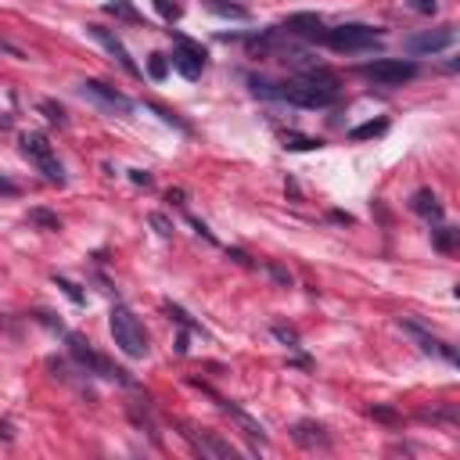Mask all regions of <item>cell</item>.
Masks as SVG:
<instances>
[{"label": "cell", "mask_w": 460, "mask_h": 460, "mask_svg": "<svg viewBox=\"0 0 460 460\" xmlns=\"http://www.w3.org/2000/svg\"><path fill=\"white\" fill-rule=\"evenodd\" d=\"M252 90L273 101H288L299 108H327L338 101V80L327 69H306V76L288 80V83H270V80H252Z\"/></svg>", "instance_id": "obj_1"}, {"label": "cell", "mask_w": 460, "mask_h": 460, "mask_svg": "<svg viewBox=\"0 0 460 460\" xmlns=\"http://www.w3.org/2000/svg\"><path fill=\"white\" fill-rule=\"evenodd\" d=\"M108 327H111L115 345H119L126 356H133V360H144V356H148V334H144L141 320H137L126 306H115V310H111Z\"/></svg>", "instance_id": "obj_2"}, {"label": "cell", "mask_w": 460, "mask_h": 460, "mask_svg": "<svg viewBox=\"0 0 460 460\" xmlns=\"http://www.w3.org/2000/svg\"><path fill=\"white\" fill-rule=\"evenodd\" d=\"M22 151L50 184H58V187L65 184V169H62V162H58V155H54V148H50V141L43 133H26L22 137Z\"/></svg>", "instance_id": "obj_3"}, {"label": "cell", "mask_w": 460, "mask_h": 460, "mask_svg": "<svg viewBox=\"0 0 460 460\" xmlns=\"http://www.w3.org/2000/svg\"><path fill=\"white\" fill-rule=\"evenodd\" d=\"M360 72L374 87H402V83H410L417 76V65L414 62H399V58H378V62L363 65Z\"/></svg>", "instance_id": "obj_4"}, {"label": "cell", "mask_w": 460, "mask_h": 460, "mask_svg": "<svg viewBox=\"0 0 460 460\" xmlns=\"http://www.w3.org/2000/svg\"><path fill=\"white\" fill-rule=\"evenodd\" d=\"M324 40H327V47L331 50H367V47H374L378 40H381V33L374 29V26H338V29H327L324 33Z\"/></svg>", "instance_id": "obj_5"}, {"label": "cell", "mask_w": 460, "mask_h": 460, "mask_svg": "<svg viewBox=\"0 0 460 460\" xmlns=\"http://www.w3.org/2000/svg\"><path fill=\"white\" fill-rule=\"evenodd\" d=\"M205 47H198L195 40H187V36H177V50H172V58H169V65L177 69L184 80H198L202 76V69H205Z\"/></svg>", "instance_id": "obj_6"}, {"label": "cell", "mask_w": 460, "mask_h": 460, "mask_svg": "<svg viewBox=\"0 0 460 460\" xmlns=\"http://www.w3.org/2000/svg\"><path fill=\"white\" fill-rule=\"evenodd\" d=\"M202 456H212V460H234L238 456V449L230 446L226 439H219L216 432H198V428H191V425H184V432H180Z\"/></svg>", "instance_id": "obj_7"}, {"label": "cell", "mask_w": 460, "mask_h": 460, "mask_svg": "<svg viewBox=\"0 0 460 460\" xmlns=\"http://www.w3.org/2000/svg\"><path fill=\"white\" fill-rule=\"evenodd\" d=\"M87 33H90V36H94V40H97V43H101V47H104V50H108V54L115 58V62H119V65H123V69L130 72V76H141V69H137V62L130 58L126 43H123L119 36H115V33H108L104 26H87Z\"/></svg>", "instance_id": "obj_8"}, {"label": "cell", "mask_w": 460, "mask_h": 460, "mask_svg": "<svg viewBox=\"0 0 460 460\" xmlns=\"http://www.w3.org/2000/svg\"><path fill=\"white\" fill-rule=\"evenodd\" d=\"M69 349H72V356L83 363V367H90V371H101L104 378H119V381H130L126 378V371H111L94 349H90V341L83 338V334H69Z\"/></svg>", "instance_id": "obj_9"}, {"label": "cell", "mask_w": 460, "mask_h": 460, "mask_svg": "<svg viewBox=\"0 0 460 460\" xmlns=\"http://www.w3.org/2000/svg\"><path fill=\"white\" fill-rule=\"evenodd\" d=\"M453 40H456V33H453L449 26H442V29H428V33L410 36V40H407V50H410V54H439V50L453 47Z\"/></svg>", "instance_id": "obj_10"}, {"label": "cell", "mask_w": 460, "mask_h": 460, "mask_svg": "<svg viewBox=\"0 0 460 460\" xmlns=\"http://www.w3.org/2000/svg\"><path fill=\"white\" fill-rule=\"evenodd\" d=\"M83 94L97 97V101H101V104H108L111 111H115V108H119V111H130V108H133V101H130V97H123L115 87H108V83H101V80H87V83H83Z\"/></svg>", "instance_id": "obj_11"}, {"label": "cell", "mask_w": 460, "mask_h": 460, "mask_svg": "<svg viewBox=\"0 0 460 460\" xmlns=\"http://www.w3.org/2000/svg\"><path fill=\"white\" fill-rule=\"evenodd\" d=\"M284 33L288 36H302V40H324V22L317 15H292L284 22Z\"/></svg>", "instance_id": "obj_12"}, {"label": "cell", "mask_w": 460, "mask_h": 460, "mask_svg": "<svg viewBox=\"0 0 460 460\" xmlns=\"http://www.w3.org/2000/svg\"><path fill=\"white\" fill-rule=\"evenodd\" d=\"M292 439L299 442V446H306V449H324V446H331V439H327V432L317 425V421H299L295 428H292Z\"/></svg>", "instance_id": "obj_13"}, {"label": "cell", "mask_w": 460, "mask_h": 460, "mask_svg": "<svg viewBox=\"0 0 460 460\" xmlns=\"http://www.w3.org/2000/svg\"><path fill=\"white\" fill-rule=\"evenodd\" d=\"M410 209H414L417 216H425L428 223H439V219H442V205H439V198H435L432 191H417L414 202H410Z\"/></svg>", "instance_id": "obj_14"}, {"label": "cell", "mask_w": 460, "mask_h": 460, "mask_svg": "<svg viewBox=\"0 0 460 460\" xmlns=\"http://www.w3.org/2000/svg\"><path fill=\"white\" fill-rule=\"evenodd\" d=\"M385 130H388V123H385V119H371V123L356 126V130H353L349 137H353V141H371V137H381Z\"/></svg>", "instance_id": "obj_15"}, {"label": "cell", "mask_w": 460, "mask_h": 460, "mask_svg": "<svg viewBox=\"0 0 460 460\" xmlns=\"http://www.w3.org/2000/svg\"><path fill=\"white\" fill-rule=\"evenodd\" d=\"M209 11L223 15V18H248V8L241 4H223V0H209Z\"/></svg>", "instance_id": "obj_16"}, {"label": "cell", "mask_w": 460, "mask_h": 460, "mask_svg": "<svg viewBox=\"0 0 460 460\" xmlns=\"http://www.w3.org/2000/svg\"><path fill=\"white\" fill-rule=\"evenodd\" d=\"M284 148H292V151H313L320 148L317 137H302V133H284Z\"/></svg>", "instance_id": "obj_17"}, {"label": "cell", "mask_w": 460, "mask_h": 460, "mask_svg": "<svg viewBox=\"0 0 460 460\" xmlns=\"http://www.w3.org/2000/svg\"><path fill=\"white\" fill-rule=\"evenodd\" d=\"M104 11L115 15V18H126V22H141V15L126 4V0H111V4H104Z\"/></svg>", "instance_id": "obj_18"}, {"label": "cell", "mask_w": 460, "mask_h": 460, "mask_svg": "<svg viewBox=\"0 0 460 460\" xmlns=\"http://www.w3.org/2000/svg\"><path fill=\"white\" fill-rule=\"evenodd\" d=\"M29 219H33L36 226H47V230H62V219H58L54 212H47V209H33Z\"/></svg>", "instance_id": "obj_19"}, {"label": "cell", "mask_w": 460, "mask_h": 460, "mask_svg": "<svg viewBox=\"0 0 460 460\" xmlns=\"http://www.w3.org/2000/svg\"><path fill=\"white\" fill-rule=\"evenodd\" d=\"M155 11H158L165 22H177V18L184 15V8L177 4V0H155Z\"/></svg>", "instance_id": "obj_20"}, {"label": "cell", "mask_w": 460, "mask_h": 460, "mask_svg": "<svg viewBox=\"0 0 460 460\" xmlns=\"http://www.w3.org/2000/svg\"><path fill=\"white\" fill-rule=\"evenodd\" d=\"M40 111L47 115L50 123H58V126H65V123H69V119H65V108H62V104H54V101H40Z\"/></svg>", "instance_id": "obj_21"}, {"label": "cell", "mask_w": 460, "mask_h": 460, "mask_svg": "<svg viewBox=\"0 0 460 460\" xmlns=\"http://www.w3.org/2000/svg\"><path fill=\"white\" fill-rule=\"evenodd\" d=\"M273 338H277L280 345H288V349H299V334H295L292 327H284V324H273Z\"/></svg>", "instance_id": "obj_22"}, {"label": "cell", "mask_w": 460, "mask_h": 460, "mask_svg": "<svg viewBox=\"0 0 460 460\" xmlns=\"http://www.w3.org/2000/svg\"><path fill=\"white\" fill-rule=\"evenodd\" d=\"M432 238H435V248H439V252H453V241H456V238H453V230H449V226L432 230Z\"/></svg>", "instance_id": "obj_23"}, {"label": "cell", "mask_w": 460, "mask_h": 460, "mask_svg": "<svg viewBox=\"0 0 460 460\" xmlns=\"http://www.w3.org/2000/svg\"><path fill=\"white\" fill-rule=\"evenodd\" d=\"M54 284H58V288H62V292H65V295H69V299H72L76 306H83V302H87V295L80 292V288H76L72 280H65V277H54Z\"/></svg>", "instance_id": "obj_24"}, {"label": "cell", "mask_w": 460, "mask_h": 460, "mask_svg": "<svg viewBox=\"0 0 460 460\" xmlns=\"http://www.w3.org/2000/svg\"><path fill=\"white\" fill-rule=\"evenodd\" d=\"M165 69H169L165 54H151V62H148V76H151V80H165Z\"/></svg>", "instance_id": "obj_25"}, {"label": "cell", "mask_w": 460, "mask_h": 460, "mask_svg": "<svg viewBox=\"0 0 460 460\" xmlns=\"http://www.w3.org/2000/svg\"><path fill=\"white\" fill-rule=\"evenodd\" d=\"M148 219H151V226L158 230V234H162V238H172V223H169V219H165L162 212H151Z\"/></svg>", "instance_id": "obj_26"}, {"label": "cell", "mask_w": 460, "mask_h": 460, "mask_svg": "<svg viewBox=\"0 0 460 460\" xmlns=\"http://www.w3.org/2000/svg\"><path fill=\"white\" fill-rule=\"evenodd\" d=\"M410 4V11H417V15H435L439 11V0H407Z\"/></svg>", "instance_id": "obj_27"}, {"label": "cell", "mask_w": 460, "mask_h": 460, "mask_svg": "<svg viewBox=\"0 0 460 460\" xmlns=\"http://www.w3.org/2000/svg\"><path fill=\"white\" fill-rule=\"evenodd\" d=\"M266 270H270V277H273V280H277L280 288H292V273H288V270H280L277 263H270Z\"/></svg>", "instance_id": "obj_28"}, {"label": "cell", "mask_w": 460, "mask_h": 460, "mask_svg": "<svg viewBox=\"0 0 460 460\" xmlns=\"http://www.w3.org/2000/svg\"><path fill=\"white\" fill-rule=\"evenodd\" d=\"M130 180H133V184H144V187H151V172H144V169H130Z\"/></svg>", "instance_id": "obj_29"}, {"label": "cell", "mask_w": 460, "mask_h": 460, "mask_svg": "<svg viewBox=\"0 0 460 460\" xmlns=\"http://www.w3.org/2000/svg\"><path fill=\"white\" fill-rule=\"evenodd\" d=\"M191 226H195V230H198V234H202V238H205V241H212V230H209V226H205V223H202V219H195V216H191Z\"/></svg>", "instance_id": "obj_30"}, {"label": "cell", "mask_w": 460, "mask_h": 460, "mask_svg": "<svg viewBox=\"0 0 460 460\" xmlns=\"http://www.w3.org/2000/svg\"><path fill=\"white\" fill-rule=\"evenodd\" d=\"M0 191H4V195H18V187L11 180H4V177H0Z\"/></svg>", "instance_id": "obj_31"}, {"label": "cell", "mask_w": 460, "mask_h": 460, "mask_svg": "<svg viewBox=\"0 0 460 460\" xmlns=\"http://www.w3.org/2000/svg\"><path fill=\"white\" fill-rule=\"evenodd\" d=\"M8 439H11V425L0 421V442H8Z\"/></svg>", "instance_id": "obj_32"}]
</instances>
